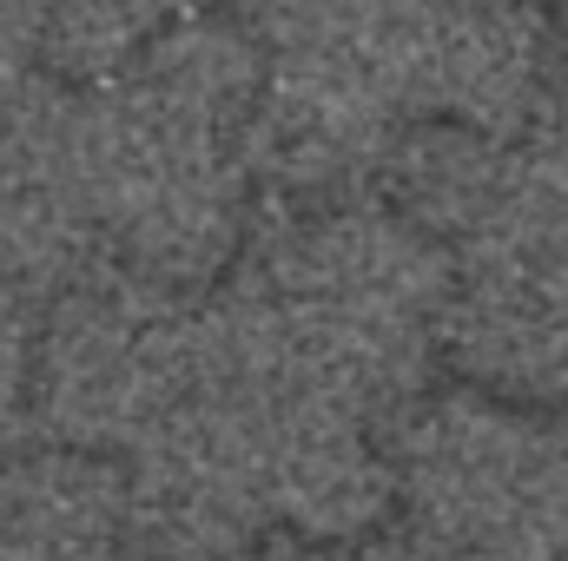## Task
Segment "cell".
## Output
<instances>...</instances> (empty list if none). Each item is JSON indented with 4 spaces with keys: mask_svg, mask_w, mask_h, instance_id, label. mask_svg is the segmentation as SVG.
<instances>
[{
    "mask_svg": "<svg viewBox=\"0 0 568 561\" xmlns=\"http://www.w3.org/2000/svg\"><path fill=\"white\" fill-rule=\"evenodd\" d=\"M410 496L443 549L556 555L568 542V442L503 410H436L410 436Z\"/></svg>",
    "mask_w": 568,
    "mask_h": 561,
    "instance_id": "3957f363",
    "label": "cell"
},
{
    "mask_svg": "<svg viewBox=\"0 0 568 561\" xmlns=\"http://www.w3.org/2000/svg\"><path fill=\"white\" fill-rule=\"evenodd\" d=\"M463 252L443 297L463 364L516 397H568V212L523 172Z\"/></svg>",
    "mask_w": 568,
    "mask_h": 561,
    "instance_id": "7a4b0ae2",
    "label": "cell"
},
{
    "mask_svg": "<svg viewBox=\"0 0 568 561\" xmlns=\"http://www.w3.org/2000/svg\"><path fill=\"white\" fill-rule=\"evenodd\" d=\"M192 390V317L172 290L93 258L53 290V317L33 344V384L47 429L67 449H140Z\"/></svg>",
    "mask_w": 568,
    "mask_h": 561,
    "instance_id": "6da1fadb",
    "label": "cell"
},
{
    "mask_svg": "<svg viewBox=\"0 0 568 561\" xmlns=\"http://www.w3.org/2000/svg\"><path fill=\"white\" fill-rule=\"evenodd\" d=\"M443 561H556V555H529V549H443Z\"/></svg>",
    "mask_w": 568,
    "mask_h": 561,
    "instance_id": "5b68a950",
    "label": "cell"
},
{
    "mask_svg": "<svg viewBox=\"0 0 568 561\" xmlns=\"http://www.w3.org/2000/svg\"><path fill=\"white\" fill-rule=\"evenodd\" d=\"M120 482L87 456H0V561H106Z\"/></svg>",
    "mask_w": 568,
    "mask_h": 561,
    "instance_id": "277c9868",
    "label": "cell"
}]
</instances>
